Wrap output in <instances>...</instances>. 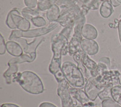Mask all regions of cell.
I'll use <instances>...</instances> for the list:
<instances>
[{
  "mask_svg": "<svg viewBox=\"0 0 121 107\" xmlns=\"http://www.w3.org/2000/svg\"><path fill=\"white\" fill-rule=\"evenodd\" d=\"M69 39L61 32L52 36L51 38L52 50L53 57L50 64L48 70L55 76L57 82L59 83L65 79L62 71V56L69 53Z\"/></svg>",
  "mask_w": 121,
  "mask_h": 107,
  "instance_id": "cell-1",
  "label": "cell"
},
{
  "mask_svg": "<svg viewBox=\"0 0 121 107\" xmlns=\"http://www.w3.org/2000/svg\"><path fill=\"white\" fill-rule=\"evenodd\" d=\"M15 82H17L24 90L32 94H40L44 92V85L41 79L33 71H24L18 73Z\"/></svg>",
  "mask_w": 121,
  "mask_h": 107,
  "instance_id": "cell-2",
  "label": "cell"
},
{
  "mask_svg": "<svg viewBox=\"0 0 121 107\" xmlns=\"http://www.w3.org/2000/svg\"><path fill=\"white\" fill-rule=\"evenodd\" d=\"M62 71L68 82L76 88H83L85 80L81 71L74 64L65 61L62 64Z\"/></svg>",
  "mask_w": 121,
  "mask_h": 107,
  "instance_id": "cell-3",
  "label": "cell"
},
{
  "mask_svg": "<svg viewBox=\"0 0 121 107\" xmlns=\"http://www.w3.org/2000/svg\"><path fill=\"white\" fill-rule=\"evenodd\" d=\"M120 73L117 70H107L95 77L97 88L100 91L106 88H112L121 84L119 79Z\"/></svg>",
  "mask_w": 121,
  "mask_h": 107,
  "instance_id": "cell-4",
  "label": "cell"
},
{
  "mask_svg": "<svg viewBox=\"0 0 121 107\" xmlns=\"http://www.w3.org/2000/svg\"><path fill=\"white\" fill-rule=\"evenodd\" d=\"M85 15L84 13L80 15V17L76 21L74 27V33L71 38L69 45V55L73 56L74 54L79 52L81 49V45L82 39V35L81 34V30L85 22Z\"/></svg>",
  "mask_w": 121,
  "mask_h": 107,
  "instance_id": "cell-5",
  "label": "cell"
},
{
  "mask_svg": "<svg viewBox=\"0 0 121 107\" xmlns=\"http://www.w3.org/2000/svg\"><path fill=\"white\" fill-rule=\"evenodd\" d=\"M59 24L57 22H53L50 24L48 26L43 27L36 29L29 30L27 31H22L19 30H13L12 31L10 34L9 39L12 41L15 38H33L41 36L51 32L52 31L57 28Z\"/></svg>",
  "mask_w": 121,
  "mask_h": 107,
  "instance_id": "cell-6",
  "label": "cell"
},
{
  "mask_svg": "<svg viewBox=\"0 0 121 107\" xmlns=\"http://www.w3.org/2000/svg\"><path fill=\"white\" fill-rule=\"evenodd\" d=\"M6 24L10 29H18L22 31H27L30 28V21L21 17V13L17 9H13L8 13Z\"/></svg>",
  "mask_w": 121,
  "mask_h": 107,
  "instance_id": "cell-7",
  "label": "cell"
},
{
  "mask_svg": "<svg viewBox=\"0 0 121 107\" xmlns=\"http://www.w3.org/2000/svg\"><path fill=\"white\" fill-rule=\"evenodd\" d=\"M82 13L81 9L77 4L60 10V15L57 22L62 27H67L70 24H75L76 21Z\"/></svg>",
  "mask_w": 121,
  "mask_h": 107,
  "instance_id": "cell-8",
  "label": "cell"
},
{
  "mask_svg": "<svg viewBox=\"0 0 121 107\" xmlns=\"http://www.w3.org/2000/svg\"><path fill=\"white\" fill-rule=\"evenodd\" d=\"M68 81L65 79L58 83L57 94L60 98L62 107H74L72 96L70 93Z\"/></svg>",
  "mask_w": 121,
  "mask_h": 107,
  "instance_id": "cell-9",
  "label": "cell"
},
{
  "mask_svg": "<svg viewBox=\"0 0 121 107\" xmlns=\"http://www.w3.org/2000/svg\"><path fill=\"white\" fill-rule=\"evenodd\" d=\"M12 41H14L18 43L22 48L24 52L26 54H29L30 55L33 53V52L36 51V50H37L38 46H39L40 44L42 43L45 41V39L42 38L39 40L38 39L36 38L33 41L29 44L27 43L26 39L22 38H15L13 39Z\"/></svg>",
  "mask_w": 121,
  "mask_h": 107,
  "instance_id": "cell-10",
  "label": "cell"
},
{
  "mask_svg": "<svg viewBox=\"0 0 121 107\" xmlns=\"http://www.w3.org/2000/svg\"><path fill=\"white\" fill-rule=\"evenodd\" d=\"M69 90L72 98L78 101L82 107H94V103L90 101V99L85 91L76 88H70Z\"/></svg>",
  "mask_w": 121,
  "mask_h": 107,
  "instance_id": "cell-11",
  "label": "cell"
},
{
  "mask_svg": "<svg viewBox=\"0 0 121 107\" xmlns=\"http://www.w3.org/2000/svg\"><path fill=\"white\" fill-rule=\"evenodd\" d=\"M84 90L91 101L96 100L98 95L100 94V92H102V91H100L97 88L95 77L92 76L87 80V83L84 86Z\"/></svg>",
  "mask_w": 121,
  "mask_h": 107,
  "instance_id": "cell-12",
  "label": "cell"
},
{
  "mask_svg": "<svg viewBox=\"0 0 121 107\" xmlns=\"http://www.w3.org/2000/svg\"><path fill=\"white\" fill-rule=\"evenodd\" d=\"M81 47L88 55L94 56L99 51V45L95 40L83 39Z\"/></svg>",
  "mask_w": 121,
  "mask_h": 107,
  "instance_id": "cell-13",
  "label": "cell"
},
{
  "mask_svg": "<svg viewBox=\"0 0 121 107\" xmlns=\"http://www.w3.org/2000/svg\"><path fill=\"white\" fill-rule=\"evenodd\" d=\"M9 68L4 73L6 82L7 84H11L15 82V77L18 74V67L17 64L8 63Z\"/></svg>",
  "mask_w": 121,
  "mask_h": 107,
  "instance_id": "cell-14",
  "label": "cell"
},
{
  "mask_svg": "<svg viewBox=\"0 0 121 107\" xmlns=\"http://www.w3.org/2000/svg\"><path fill=\"white\" fill-rule=\"evenodd\" d=\"M6 50L10 55L15 57L21 56L24 51L21 45L14 41H9L6 43Z\"/></svg>",
  "mask_w": 121,
  "mask_h": 107,
  "instance_id": "cell-15",
  "label": "cell"
},
{
  "mask_svg": "<svg viewBox=\"0 0 121 107\" xmlns=\"http://www.w3.org/2000/svg\"><path fill=\"white\" fill-rule=\"evenodd\" d=\"M83 37L87 39L94 40L98 37V32L97 29L90 24H85L81 30Z\"/></svg>",
  "mask_w": 121,
  "mask_h": 107,
  "instance_id": "cell-16",
  "label": "cell"
},
{
  "mask_svg": "<svg viewBox=\"0 0 121 107\" xmlns=\"http://www.w3.org/2000/svg\"><path fill=\"white\" fill-rule=\"evenodd\" d=\"M36 58V51H35L30 55H28L27 54H22L20 56L15 57L10 59L8 63L18 64H22L24 62H32L35 60Z\"/></svg>",
  "mask_w": 121,
  "mask_h": 107,
  "instance_id": "cell-17",
  "label": "cell"
},
{
  "mask_svg": "<svg viewBox=\"0 0 121 107\" xmlns=\"http://www.w3.org/2000/svg\"><path fill=\"white\" fill-rule=\"evenodd\" d=\"M79 53L81 59L83 64L90 71H92V70H95L96 68L97 65H98V64H96V62H95L92 59H91L88 56V55L81 48V49L79 51Z\"/></svg>",
  "mask_w": 121,
  "mask_h": 107,
  "instance_id": "cell-18",
  "label": "cell"
},
{
  "mask_svg": "<svg viewBox=\"0 0 121 107\" xmlns=\"http://www.w3.org/2000/svg\"><path fill=\"white\" fill-rule=\"evenodd\" d=\"M60 15V10L59 6L55 4L48 9L46 12V18L50 22H56Z\"/></svg>",
  "mask_w": 121,
  "mask_h": 107,
  "instance_id": "cell-19",
  "label": "cell"
},
{
  "mask_svg": "<svg viewBox=\"0 0 121 107\" xmlns=\"http://www.w3.org/2000/svg\"><path fill=\"white\" fill-rule=\"evenodd\" d=\"M113 11H114V10H113V5L109 0L104 1L100 5L99 12H100L101 17H103V18H109L112 15Z\"/></svg>",
  "mask_w": 121,
  "mask_h": 107,
  "instance_id": "cell-20",
  "label": "cell"
},
{
  "mask_svg": "<svg viewBox=\"0 0 121 107\" xmlns=\"http://www.w3.org/2000/svg\"><path fill=\"white\" fill-rule=\"evenodd\" d=\"M40 12L38 9H32L29 7H25L22 9V15L24 18L27 19L29 21H31L32 19L35 17L41 16L40 14Z\"/></svg>",
  "mask_w": 121,
  "mask_h": 107,
  "instance_id": "cell-21",
  "label": "cell"
},
{
  "mask_svg": "<svg viewBox=\"0 0 121 107\" xmlns=\"http://www.w3.org/2000/svg\"><path fill=\"white\" fill-rule=\"evenodd\" d=\"M73 58L74 60L78 64V67L79 69L81 71L82 73L83 74V76L85 78H86L87 79H88L90 78L89 76H88V73H87V68L83 64L82 62L81 59V57H80L79 53L78 52L74 54L73 55Z\"/></svg>",
  "mask_w": 121,
  "mask_h": 107,
  "instance_id": "cell-22",
  "label": "cell"
},
{
  "mask_svg": "<svg viewBox=\"0 0 121 107\" xmlns=\"http://www.w3.org/2000/svg\"><path fill=\"white\" fill-rule=\"evenodd\" d=\"M58 0H38V9L41 12L47 10L53 5L56 3Z\"/></svg>",
  "mask_w": 121,
  "mask_h": 107,
  "instance_id": "cell-23",
  "label": "cell"
},
{
  "mask_svg": "<svg viewBox=\"0 0 121 107\" xmlns=\"http://www.w3.org/2000/svg\"><path fill=\"white\" fill-rule=\"evenodd\" d=\"M112 99L121 105V85H116L110 90Z\"/></svg>",
  "mask_w": 121,
  "mask_h": 107,
  "instance_id": "cell-24",
  "label": "cell"
},
{
  "mask_svg": "<svg viewBox=\"0 0 121 107\" xmlns=\"http://www.w3.org/2000/svg\"><path fill=\"white\" fill-rule=\"evenodd\" d=\"M108 70V68L105 65L102 63H98L96 68L95 70L90 71L91 75L92 77H96L97 76L99 75L100 74L103 73L104 71H107Z\"/></svg>",
  "mask_w": 121,
  "mask_h": 107,
  "instance_id": "cell-25",
  "label": "cell"
},
{
  "mask_svg": "<svg viewBox=\"0 0 121 107\" xmlns=\"http://www.w3.org/2000/svg\"><path fill=\"white\" fill-rule=\"evenodd\" d=\"M56 4L59 6V9L61 10L69 8L74 4H76V3L74 0H58Z\"/></svg>",
  "mask_w": 121,
  "mask_h": 107,
  "instance_id": "cell-26",
  "label": "cell"
},
{
  "mask_svg": "<svg viewBox=\"0 0 121 107\" xmlns=\"http://www.w3.org/2000/svg\"><path fill=\"white\" fill-rule=\"evenodd\" d=\"M31 22L35 26L38 27H43L47 24V22L45 19L41 16L35 17L31 20Z\"/></svg>",
  "mask_w": 121,
  "mask_h": 107,
  "instance_id": "cell-27",
  "label": "cell"
},
{
  "mask_svg": "<svg viewBox=\"0 0 121 107\" xmlns=\"http://www.w3.org/2000/svg\"><path fill=\"white\" fill-rule=\"evenodd\" d=\"M102 107H121V105L111 98L105 99L101 103Z\"/></svg>",
  "mask_w": 121,
  "mask_h": 107,
  "instance_id": "cell-28",
  "label": "cell"
},
{
  "mask_svg": "<svg viewBox=\"0 0 121 107\" xmlns=\"http://www.w3.org/2000/svg\"><path fill=\"white\" fill-rule=\"evenodd\" d=\"M110 90L111 88H106V89L104 90L102 92H100V94L98 95L99 98L101 100H104L105 99H108V98H111V93H110Z\"/></svg>",
  "mask_w": 121,
  "mask_h": 107,
  "instance_id": "cell-29",
  "label": "cell"
},
{
  "mask_svg": "<svg viewBox=\"0 0 121 107\" xmlns=\"http://www.w3.org/2000/svg\"><path fill=\"white\" fill-rule=\"evenodd\" d=\"M6 51V43L3 36V34H0V55L5 54Z\"/></svg>",
  "mask_w": 121,
  "mask_h": 107,
  "instance_id": "cell-30",
  "label": "cell"
},
{
  "mask_svg": "<svg viewBox=\"0 0 121 107\" xmlns=\"http://www.w3.org/2000/svg\"><path fill=\"white\" fill-rule=\"evenodd\" d=\"M25 5L27 7L35 9L38 5V0H24Z\"/></svg>",
  "mask_w": 121,
  "mask_h": 107,
  "instance_id": "cell-31",
  "label": "cell"
},
{
  "mask_svg": "<svg viewBox=\"0 0 121 107\" xmlns=\"http://www.w3.org/2000/svg\"><path fill=\"white\" fill-rule=\"evenodd\" d=\"M98 63L104 64L108 68V69L110 68V65H111L110 60V58H108V57H102V58H100L99 59V61H98Z\"/></svg>",
  "mask_w": 121,
  "mask_h": 107,
  "instance_id": "cell-32",
  "label": "cell"
},
{
  "mask_svg": "<svg viewBox=\"0 0 121 107\" xmlns=\"http://www.w3.org/2000/svg\"><path fill=\"white\" fill-rule=\"evenodd\" d=\"M39 107H57L52 103L48 102H42V103L39 105Z\"/></svg>",
  "mask_w": 121,
  "mask_h": 107,
  "instance_id": "cell-33",
  "label": "cell"
},
{
  "mask_svg": "<svg viewBox=\"0 0 121 107\" xmlns=\"http://www.w3.org/2000/svg\"><path fill=\"white\" fill-rule=\"evenodd\" d=\"M1 107H20L18 105L14 104L12 103H3L1 106Z\"/></svg>",
  "mask_w": 121,
  "mask_h": 107,
  "instance_id": "cell-34",
  "label": "cell"
},
{
  "mask_svg": "<svg viewBox=\"0 0 121 107\" xmlns=\"http://www.w3.org/2000/svg\"><path fill=\"white\" fill-rule=\"evenodd\" d=\"M118 33L120 43L121 44V15L120 16V20L118 22Z\"/></svg>",
  "mask_w": 121,
  "mask_h": 107,
  "instance_id": "cell-35",
  "label": "cell"
},
{
  "mask_svg": "<svg viewBox=\"0 0 121 107\" xmlns=\"http://www.w3.org/2000/svg\"><path fill=\"white\" fill-rule=\"evenodd\" d=\"M117 2L119 3V4H121V0H117Z\"/></svg>",
  "mask_w": 121,
  "mask_h": 107,
  "instance_id": "cell-36",
  "label": "cell"
},
{
  "mask_svg": "<svg viewBox=\"0 0 121 107\" xmlns=\"http://www.w3.org/2000/svg\"><path fill=\"white\" fill-rule=\"evenodd\" d=\"M79 107V106H76V107Z\"/></svg>",
  "mask_w": 121,
  "mask_h": 107,
  "instance_id": "cell-37",
  "label": "cell"
},
{
  "mask_svg": "<svg viewBox=\"0 0 121 107\" xmlns=\"http://www.w3.org/2000/svg\"></svg>",
  "mask_w": 121,
  "mask_h": 107,
  "instance_id": "cell-38",
  "label": "cell"
}]
</instances>
